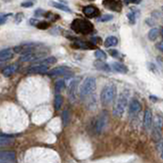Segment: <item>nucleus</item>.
<instances>
[{
    "label": "nucleus",
    "instance_id": "obj_1",
    "mask_svg": "<svg viewBox=\"0 0 163 163\" xmlns=\"http://www.w3.org/2000/svg\"><path fill=\"white\" fill-rule=\"evenodd\" d=\"M117 95V89L114 85H108L102 89L101 94H100V100L101 103L106 106L109 105L110 103H112L114 101V99L116 98Z\"/></svg>",
    "mask_w": 163,
    "mask_h": 163
},
{
    "label": "nucleus",
    "instance_id": "obj_2",
    "mask_svg": "<svg viewBox=\"0 0 163 163\" xmlns=\"http://www.w3.org/2000/svg\"><path fill=\"white\" fill-rule=\"evenodd\" d=\"M127 103H129V95H127L126 92H122V93L118 96L115 104L113 106V109H112L113 115L116 117L122 116L124 111L126 109Z\"/></svg>",
    "mask_w": 163,
    "mask_h": 163
},
{
    "label": "nucleus",
    "instance_id": "obj_3",
    "mask_svg": "<svg viewBox=\"0 0 163 163\" xmlns=\"http://www.w3.org/2000/svg\"><path fill=\"white\" fill-rule=\"evenodd\" d=\"M72 29L80 34H90L93 31V25L86 20H75L72 23Z\"/></svg>",
    "mask_w": 163,
    "mask_h": 163
},
{
    "label": "nucleus",
    "instance_id": "obj_4",
    "mask_svg": "<svg viewBox=\"0 0 163 163\" xmlns=\"http://www.w3.org/2000/svg\"><path fill=\"white\" fill-rule=\"evenodd\" d=\"M96 90V80L93 76H89L83 82V84L80 89V95L82 98H85L87 96L91 95L92 93H94V91Z\"/></svg>",
    "mask_w": 163,
    "mask_h": 163
},
{
    "label": "nucleus",
    "instance_id": "obj_5",
    "mask_svg": "<svg viewBox=\"0 0 163 163\" xmlns=\"http://www.w3.org/2000/svg\"><path fill=\"white\" fill-rule=\"evenodd\" d=\"M162 129H163V118L160 115H158L156 117L152 127V139L155 142L159 143L162 139Z\"/></svg>",
    "mask_w": 163,
    "mask_h": 163
},
{
    "label": "nucleus",
    "instance_id": "obj_6",
    "mask_svg": "<svg viewBox=\"0 0 163 163\" xmlns=\"http://www.w3.org/2000/svg\"><path fill=\"white\" fill-rule=\"evenodd\" d=\"M107 122H108L107 113L103 111L94 121V132L96 134H101L103 132V130L106 127Z\"/></svg>",
    "mask_w": 163,
    "mask_h": 163
},
{
    "label": "nucleus",
    "instance_id": "obj_7",
    "mask_svg": "<svg viewBox=\"0 0 163 163\" xmlns=\"http://www.w3.org/2000/svg\"><path fill=\"white\" fill-rule=\"evenodd\" d=\"M48 76H51V78H58V76H65V78H68V76H72V72H70V68H66V66H58V68L51 69L50 72H48Z\"/></svg>",
    "mask_w": 163,
    "mask_h": 163
},
{
    "label": "nucleus",
    "instance_id": "obj_8",
    "mask_svg": "<svg viewBox=\"0 0 163 163\" xmlns=\"http://www.w3.org/2000/svg\"><path fill=\"white\" fill-rule=\"evenodd\" d=\"M45 55V53L43 52H37V51H32V52L23 54V56L20 58V61L27 62V61H34V60H38L41 57Z\"/></svg>",
    "mask_w": 163,
    "mask_h": 163
},
{
    "label": "nucleus",
    "instance_id": "obj_9",
    "mask_svg": "<svg viewBox=\"0 0 163 163\" xmlns=\"http://www.w3.org/2000/svg\"><path fill=\"white\" fill-rule=\"evenodd\" d=\"M37 44L35 43H31V44H25V45H21V46H17L14 48V51L15 53H20V54H25L29 52H32V51H35L38 48L36 46Z\"/></svg>",
    "mask_w": 163,
    "mask_h": 163
},
{
    "label": "nucleus",
    "instance_id": "obj_10",
    "mask_svg": "<svg viewBox=\"0 0 163 163\" xmlns=\"http://www.w3.org/2000/svg\"><path fill=\"white\" fill-rule=\"evenodd\" d=\"M141 109H142V105H141L140 102L137 100V99H133L132 101H130V106H129V114L130 116H135L137 115Z\"/></svg>",
    "mask_w": 163,
    "mask_h": 163
},
{
    "label": "nucleus",
    "instance_id": "obj_11",
    "mask_svg": "<svg viewBox=\"0 0 163 163\" xmlns=\"http://www.w3.org/2000/svg\"><path fill=\"white\" fill-rule=\"evenodd\" d=\"M15 153L14 151H9V150H4V151H0V160H4L10 163L15 162Z\"/></svg>",
    "mask_w": 163,
    "mask_h": 163
},
{
    "label": "nucleus",
    "instance_id": "obj_12",
    "mask_svg": "<svg viewBox=\"0 0 163 163\" xmlns=\"http://www.w3.org/2000/svg\"><path fill=\"white\" fill-rule=\"evenodd\" d=\"M153 123V116H152V112L150 109H146L145 113H144V129L145 130H149L151 129Z\"/></svg>",
    "mask_w": 163,
    "mask_h": 163
},
{
    "label": "nucleus",
    "instance_id": "obj_13",
    "mask_svg": "<svg viewBox=\"0 0 163 163\" xmlns=\"http://www.w3.org/2000/svg\"><path fill=\"white\" fill-rule=\"evenodd\" d=\"M79 79L76 80H73V81L70 83V85L68 86V96H69V99L72 101H75L76 100V89H78V85H79Z\"/></svg>",
    "mask_w": 163,
    "mask_h": 163
},
{
    "label": "nucleus",
    "instance_id": "obj_14",
    "mask_svg": "<svg viewBox=\"0 0 163 163\" xmlns=\"http://www.w3.org/2000/svg\"><path fill=\"white\" fill-rule=\"evenodd\" d=\"M84 14L87 17H96L97 15L99 14V10L97 7H95L93 5H89V6H86L84 8Z\"/></svg>",
    "mask_w": 163,
    "mask_h": 163
},
{
    "label": "nucleus",
    "instance_id": "obj_15",
    "mask_svg": "<svg viewBox=\"0 0 163 163\" xmlns=\"http://www.w3.org/2000/svg\"><path fill=\"white\" fill-rule=\"evenodd\" d=\"M48 70V66L47 65H42V64H36L34 66H31L30 68L28 69L29 73H44Z\"/></svg>",
    "mask_w": 163,
    "mask_h": 163
},
{
    "label": "nucleus",
    "instance_id": "obj_16",
    "mask_svg": "<svg viewBox=\"0 0 163 163\" xmlns=\"http://www.w3.org/2000/svg\"><path fill=\"white\" fill-rule=\"evenodd\" d=\"M72 47L79 48V49H94L95 45L89 42H83V41H76L72 44Z\"/></svg>",
    "mask_w": 163,
    "mask_h": 163
},
{
    "label": "nucleus",
    "instance_id": "obj_17",
    "mask_svg": "<svg viewBox=\"0 0 163 163\" xmlns=\"http://www.w3.org/2000/svg\"><path fill=\"white\" fill-rule=\"evenodd\" d=\"M17 69H18L17 64H11V65H9V66H7V68H5L4 69H3L2 73L4 76H11L14 72H17Z\"/></svg>",
    "mask_w": 163,
    "mask_h": 163
},
{
    "label": "nucleus",
    "instance_id": "obj_18",
    "mask_svg": "<svg viewBox=\"0 0 163 163\" xmlns=\"http://www.w3.org/2000/svg\"><path fill=\"white\" fill-rule=\"evenodd\" d=\"M111 68H113V70H115V72H120V73L127 72V68L120 62H113L112 65H111Z\"/></svg>",
    "mask_w": 163,
    "mask_h": 163
},
{
    "label": "nucleus",
    "instance_id": "obj_19",
    "mask_svg": "<svg viewBox=\"0 0 163 163\" xmlns=\"http://www.w3.org/2000/svg\"><path fill=\"white\" fill-rule=\"evenodd\" d=\"M117 43H118V39H117L116 37H114V36L107 37L106 40L104 41V45H105V47H107V48L116 46Z\"/></svg>",
    "mask_w": 163,
    "mask_h": 163
},
{
    "label": "nucleus",
    "instance_id": "obj_20",
    "mask_svg": "<svg viewBox=\"0 0 163 163\" xmlns=\"http://www.w3.org/2000/svg\"><path fill=\"white\" fill-rule=\"evenodd\" d=\"M94 66L96 68L103 70V72H110V66L107 64L106 62H103L102 60H98L94 63Z\"/></svg>",
    "mask_w": 163,
    "mask_h": 163
},
{
    "label": "nucleus",
    "instance_id": "obj_21",
    "mask_svg": "<svg viewBox=\"0 0 163 163\" xmlns=\"http://www.w3.org/2000/svg\"><path fill=\"white\" fill-rule=\"evenodd\" d=\"M12 56H14V54H12L10 49H3L0 51V60H3V61L4 60H8Z\"/></svg>",
    "mask_w": 163,
    "mask_h": 163
},
{
    "label": "nucleus",
    "instance_id": "obj_22",
    "mask_svg": "<svg viewBox=\"0 0 163 163\" xmlns=\"http://www.w3.org/2000/svg\"><path fill=\"white\" fill-rule=\"evenodd\" d=\"M50 4L52 5L53 7H55L57 9H60V10H63V11H66V12H72V9H70L68 5H64V4H62V3L55 2V1H51Z\"/></svg>",
    "mask_w": 163,
    "mask_h": 163
},
{
    "label": "nucleus",
    "instance_id": "obj_23",
    "mask_svg": "<svg viewBox=\"0 0 163 163\" xmlns=\"http://www.w3.org/2000/svg\"><path fill=\"white\" fill-rule=\"evenodd\" d=\"M159 34H160V30L157 28H153L150 30L149 34H148V38L149 40L151 41H155L156 39H157V37L159 36Z\"/></svg>",
    "mask_w": 163,
    "mask_h": 163
},
{
    "label": "nucleus",
    "instance_id": "obj_24",
    "mask_svg": "<svg viewBox=\"0 0 163 163\" xmlns=\"http://www.w3.org/2000/svg\"><path fill=\"white\" fill-rule=\"evenodd\" d=\"M62 102H63L62 96L60 95L59 93H56V95H55V99H54V107H55V109H56V110H59L60 108H61Z\"/></svg>",
    "mask_w": 163,
    "mask_h": 163
},
{
    "label": "nucleus",
    "instance_id": "obj_25",
    "mask_svg": "<svg viewBox=\"0 0 163 163\" xmlns=\"http://www.w3.org/2000/svg\"><path fill=\"white\" fill-rule=\"evenodd\" d=\"M57 61V59L55 58L54 56H50L48 57V58H45L43 60H41V61L39 62V64H42V65H51V64H54Z\"/></svg>",
    "mask_w": 163,
    "mask_h": 163
},
{
    "label": "nucleus",
    "instance_id": "obj_26",
    "mask_svg": "<svg viewBox=\"0 0 163 163\" xmlns=\"http://www.w3.org/2000/svg\"><path fill=\"white\" fill-rule=\"evenodd\" d=\"M64 88H65V84H64V81H62V80H59V81H57L55 83L56 93H60V92H61Z\"/></svg>",
    "mask_w": 163,
    "mask_h": 163
},
{
    "label": "nucleus",
    "instance_id": "obj_27",
    "mask_svg": "<svg viewBox=\"0 0 163 163\" xmlns=\"http://www.w3.org/2000/svg\"><path fill=\"white\" fill-rule=\"evenodd\" d=\"M12 142V139L8 136H0V145H8Z\"/></svg>",
    "mask_w": 163,
    "mask_h": 163
},
{
    "label": "nucleus",
    "instance_id": "obj_28",
    "mask_svg": "<svg viewBox=\"0 0 163 163\" xmlns=\"http://www.w3.org/2000/svg\"><path fill=\"white\" fill-rule=\"evenodd\" d=\"M95 57H96V58H97L98 60H104V59H106L107 55L105 54L104 51L97 50V51L95 52Z\"/></svg>",
    "mask_w": 163,
    "mask_h": 163
},
{
    "label": "nucleus",
    "instance_id": "obj_29",
    "mask_svg": "<svg viewBox=\"0 0 163 163\" xmlns=\"http://www.w3.org/2000/svg\"><path fill=\"white\" fill-rule=\"evenodd\" d=\"M12 15V14H0V25H3L6 23V21L8 20Z\"/></svg>",
    "mask_w": 163,
    "mask_h": 163
},
{
    "label": "nucleus",
    "instance_id": "obj_30",
    "mask_svg": "<svg viewBox=\"0 0 163 163\" xmlns=\"http://www.w3.org/2000/svg\"><path fill=\"white\" fill-rule=\"evenodd\" d=\"M112 18H113V17L111 14H104V15H102V17H99L98 21H101V23H105V21H111Z\"/></svg>",
    "mask_w": 163,
    "mask_h": 163
},
{
    "label": "nucleus",
    "instance_id": "obj_31",
    "mask_svg": "<svg viewBox=\"0 0 163 163\" xmlns=\"http://www.w3.org/2000/svg\"><path fill=\"white\" fill-rule=\"evenodd\" d=\"M68 120H69V114H68V110H64L62 113V121H63V126H66V124L68 123Z\"/></svg>",
    "mask_w": 163,
    "mask_h": 163
},
{
    "label": "nucleus",
    "instance_id": "obj_32",
    "mask_svg": "<svg viewBox=\"0 0 163 163\" xmlns=\"http://www.w3.org/2000/svg\"><path fill=\"white\" fill-rule=\"evenodd\" d=\"M36 27L38 29H41V30H46V29L49 27V24H48L47 21H39Z\"/></svg>",
    "mask_w": 163,
    "mask_h": 163
},
{
    "label": "nucleus",
    "instance_id": "obj_33",
    "mask_svg": "<svg viewBox=\"0 0 163 163\" xmlns=\"http://www.w3.org/2000/svg\"><path fill=\"white\" fill-rule=\"evenodd\" d=\"M108 53H109L112 57H114V58H120V57H121L119 55V52H118V51H116V50L110 49L109 51H108Z\"/></svg>",
    "mask_w": 163,
    "mask_h": 163
},
{
    "label": "nucleus",
    "instance_id": "obj_34",
    "mask_svg": "<svg viewBox=\"0 0 163 163\" xmlns=\"http://www.w3.org/2000/svg\"><path fill=\"white\" fill-rule=\"evenodd\" d=\"M35 3V0H29V1H25L21 3V6L23 7H32Z\"/></svg>",
    "mask_w": 163,
    "mask_h": 163
},
{
    "label": "nucleus",
    "instance_id": "obj_35",
    "mask_svg": "<svg viewBox=\"0 0 163 163\" xmlns=\"http://www.w3.org/2000/svg\"><path fill=\"white\" fill-rule=\"evenodd\" d=\"M23 17H24V15L21 12H18V14H17V17H15V23L17 24H20L21 20H23Z\"/></svg>",
    "mask_w": 163,
    "mask_h": 163
},
{
    "label": "nucleus",
    "instance_id": "obj_36",
    "mask_svg": "<svg viewBox=\"0 0 163 163\" xmlns=\"http://www.w3.org/2000/svg\"><path fill=\"white\" fill-rule=\"evenodd\" d=\"M127 17L130 18V23H132V24H135L136 23V14H134V12H133V14L130 12V14H127Z\"/></svg>",
    "mask_w": 163,
    "mask_h": 163
},
{
    "label": "nucleus",
    "instance_id": "obj_37",
    "mask_svg": "<svg viewBox=\"0 0 163 163\" xmlns=\"http://www.w3.org/2000/svg\"><path fill=\"white\" fill-rule=\"evenodd\" d=\"M124 3L129 4V3H133V4H139L141 3V0H123Z\"/></svg>",
    "mask_w": 163,
    "mask_h": 163
},
{
    "label": "nucleus",
    "instance_id": "obj_38",
    "mask_svg": "<svg viewBox=\"0 0 163 163\" xmlns=\"http://www.w3.org/2000/svg\"><path fill=\"white\" fill-rule=\"evenodd\" d=\"M159 145H160V156L163 160V139L160 140V142H159Z\"/></svg>",
    "mask_w": 163,
    "mask_h": 163
},
{
    "label": "nucleus",
    "instance_id": "obj_39",
    "mask_svg": "<svg viewBox=\"0 0 163 163\" xmlns=\"http://www.w3.org/2000/svg\"><path fill=\"white\" fill-rule=\"evenodd\" d=\"M44 14V10H42V9H37L36 11H35V15L36 17H41V15Z\"/></svg>",
    "mask_w": 163,
    "mask_h": 163
},
{
    "label": "nucleus",
    "instance_id": "obj_40",
    "mask_svg": "<svg viewBox=\"0 0 163 163\" xmlns=\"http://www.w3.org/2000/svg\"><path fill=\"white\" fill-rule=\"evenodd\" d=\"M38 23H39V21H38V20H34V18H31V20H30V24L33 25H37Z\"/></svg>",
    "mask_w": 163,
    "mask_h": 163
},
{
    "label": "nucleus",
    "instance_id": "obj_41",
    "mask_svg": "<svg viewBox=\"0 0 163 163\" xmlns=\"http://www.w3.org/2000/svg\"><path fill=\"white\" fill-rule=\"evenodd\" d=\"M157 48L161 51V52H163V41H161V42H159L157 44Z\"/></svg>",
    "mask_w": 163,
    "mask_h": 163
},
{
    "label": "nucleus",
    "instance_id": "obj_42",
    "mask_svg": "<svg viewBox=\"0 0 163 163\" xmlns=\"http://www.w3.org/2000/svg\"><path fill=\"white\" fill-rule=\"evenodd\" d=\"M0 163H10V162H7V161H4V160H0Z\"/></svg>",
    "mask_w": 163,
    "mask_h": 163
},
{
    "label": "nucleus",
    "instance_id": "obj_43",
    "mask_svg": "<svg viewBox=\"0 0 163 163\" xmlns=\"http://www.w3.org/2000/svg\"><path fill=\"white\" fill-rule=\"evenodd\" d=\"M161 10L163 11V6H162V7H161Z\"/></svg>",
    "mask_w": 163,
    "mask_h": 163
}]
</instances>
